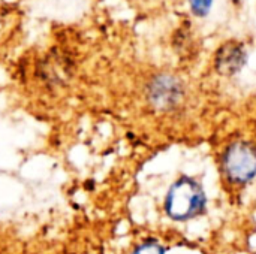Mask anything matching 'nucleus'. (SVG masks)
Returning <instances> with one entry per match:
<instances>
[{
  "instance_id": "nucleus-1",
  "label": "nucleus",
  "mask_w": 256,
  "mask_h": 254,
  "mask_svg": "<svg viewBox=\"0 0 256 254\" xmlns=\"http://www.w3.org/2000/svg\"><path fill=\"white\" fill-rule=\"evenodd\" d=\"M206 204L207 198L202 186L189 177H182L166 193L165 211L172 220L186 222L202 214Z\"/></svg>"
},
{
  "instance_id": "nucleus-2",
  "label": "nucleus",
  "mask_w": 256,
  "mask_h": 254,
  "mask_svg": "<svg viewBox=\"0 0 256 254\" xmlns=\"http://www.w3.org/2000/svg\"><path fill=\"white\" fill-rule=\"evenodd\" d=\"M222 168L228 180L246 184L256 177V147L240 141L230 145L222 156Z\"/></svg>"
},
{
  "instance_id": "nucleus-3",
  "label": "nucleus",
  "mask_w": 256,
  "mask_h": 254,
  "mask_svg": "<svg viewBox=\"0 0 256 254\" xmlns=\"http://www.w3.org/2000/svg\"><path fill=\"white\" fill-rule=\"evenodd\" d=\"M184 88L178 78L170 73L154 76L147 87V99L154 109L171 111L183 99Z\"/></svg>"
},
{
  "instance_id": "nucleus-4",
  "label": "nucleus",
  "mask_w": 256,
  "mask_h": 254,
  "mask_svg": "<svg viewBox=\"0 0 256 254\" xmlns=\"http://www.w3.org/2000/svg\"><path fill=\"white\" fill-rule=\"evenodd\" d=\"M248 61L246 49L236 42H228L216 54V69L219 73L231 76L238 73Z\"/></svg>"
},
{
  "instance_id": "nucleus-5",
  "label": "nucleus",
  "mask_w": 256,
  "mask_h": 254,
  "mask_svg": "<svg viewBox=\"0 0 256 254\" xmlns=\"http://www.w3.org/2000/svg\"><path fill=\"white\" fill-rule=\"evenodd\" d=\"M132 254H165V249L158 241L148 240L140 244Z\"/></svg>"
},
{
  "instance_id": "nucleus-6",
  "label": "nucleus",
  "mask_w": 256,
  "mask_h": 254,
  "mask_svg": "<svg viewBox=\"0 0 256 254\" xmlns=\"http://www.w3.org/2000/svg\"><path fill=\"white\" fill-rule=\"evenodd\" d=\"M212 3H213V0H189L192 12L198 16L207 15L212 7Z\"/></svg>"
}]
</instances>
